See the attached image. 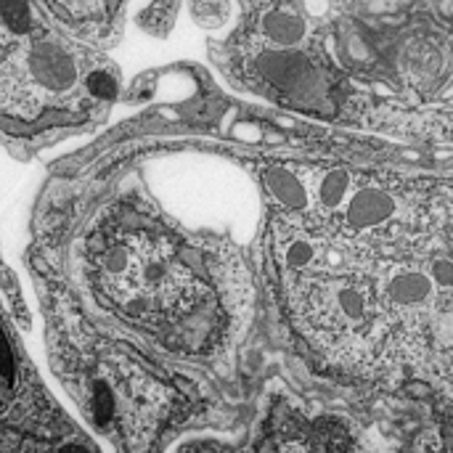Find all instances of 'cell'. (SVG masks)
Wrapping results in <instances>:
<instances>
[{"mask_svg":"<svg viewBox=\"0 0 453 453\" xmlns=\"http://www.w3.org/2000/svg\"><path fill=\"white\" fill-rule=\"evenodd\" d=\"M61 191L40 202L27 247L37 300L149 358L220 422L215 382L242 308L234 255L191 231L141 178Z\"/></svg>","mask_w":453,"mask_h":453,"instance_id":"6da1fadb","label":"cell"},{"mask_svg":"<svg viewBox=\"0 0 453 453\" xmlns=\"http://www.w3.org/2000/svg\"><path fill=\"white\" fill-rule=\"evenodd\" d=\"M104 50L66 35L37 0H0V135L45 143L98 122L117 98Z\"/></svg>","mask_w":453,"mask_h":453,"instance_id":"7a4b0ae2","label":"cell"},{"mask_svg":"<svg viewBox=\"0 0 453 453\" xmlns=\"http://www.w3.org/2000/svg\"><path fill=\"white\" fill-rule=\"evenodd\" d=\"M0 453H104L66 414L0 305Z\"/></svg>","mask_w":453,"mask_h":453,"instance_id":"3957f363","label":"cell"},{"mask_svg":"<svg viewBox=\"0 0 453 453\" xmlns=\"http://www.w3.org/2000/svg\"><path fill=\"white\" fill-rule=\"evenodd\" d=\"M37 5L66 35L104 50L119 40L130 0H37Z\"/></svg>","mask_w":453,"mask_h":453,"instance_id":"277c9868","label":"cell"},{"mask_svg":"<svg viewBox=\"0 0 453 453\" xmlns=\"http://www.w3.org/2000/svg\"><path fill=\"white\" fill-rule=\"evenodd\" d=\"M255 66L268 85H273L276 90H281L292 98L313 101L321 93L319 72L297 50H265L257 56Z\"/></svg>","mask_w":453,"mask_h":453,"instance_id":"5b68a950","label":"cell"},{"mask_svg":"<svg viewBox=\"0 0 453 453\" xmlns=\"http://www.w3.org/2000/svg\"><path fill=\"white\" fill-rule=\"evenodd\" d=\"M393 212H395V202L385 191L364 188L350 199L348 223L353 228H372V226L385 223L388 218H393Z\"/></svg>","mask_w":453,"mask_h":453,"instance_id":"8992f818","label":"cell"},{"mask_svg":"<svg viewBox=\"0 0 453 453\" xmlns=\"http://www.w3.org/2000/svg\"><path fill=\"white\" fill-rule=\"evenodd\" d=\"M265 186L281 207L295 210V212L308 210V191L295 173H289L284 167H271L265 173Z\"/></svg>","mask_w":453,"mask_h":453,"instance_id":"52a82bcc","label":"cell"},{"mask_svg":"<svg viewBox=\"0 0 453 453\" xmlns=\"http://www.w3.org/2000/svg\"><path fill=\"white\" fill-rule=\"evenodd\" d=\"M263 32L271 42L281 45V48H292L305 37V21L295 13L287 11H271L263 16Z\"/></svg>","mask_w":453,"mask_h":453,"instance_id":"ba28073f","label":"cell"},{"mask_svg":"<svg viewBox=\"0 0 453 453\" xmlns=\"http://www.w3.org/2000/svg\"><path fill=\"white\" fill-rule=\"evenodd\" d=\"M390 300L395 305H419L433 295V279L422 273H403L390 284Z\"/></svg>","mask_w":453,"mask_h":453,"instance_id":"9c48e42d","label":"cell"},{"mask_svg":"<svg viewBox=\"0 0 453 453\" xmlns=\"http://www.w3.org/2000/svg\"><path fill=\"white\" fill-rule=\"evenodd\" d=\"M348 186H350L348 173H345V170H332V173L324 178V183H321V204L329 207V210L340 207V202H342L345 194H348Z\"/></svg>","mask_w":453,"mask_h":453,"instance_id":"30bf717a","label":"cell"},{"mask_svg":"<svg viewBox=\"0 0 453 453\" xmlns=\"http://www.w3.org/2000/svg\"><path fill=\"white\" fill-rule=\"evenodd\" d=\"M340 305H342V313L348 316V319H364L366 316V303H364V297L358 295V292H353V289H348V292H342L340 295Z\"/></svg>","mask_w":453,"mask_h":453,"instance_id":"8fae6325","label":"cell"},{"mask_svg":"<svg viewBox=\"0 0 453 453\" xmlns=\"http://www.w3.org/2000/svg\"><path fill=\"white\" fill-rule=\"evenodd\" d=\"M433 281H435L438 287H453L451 260H435V263H433Z\"/></svg>","mask_w":453,"mask_h":453,"instance_id":"7c38bea8","label":"cell"}]
</instances>
